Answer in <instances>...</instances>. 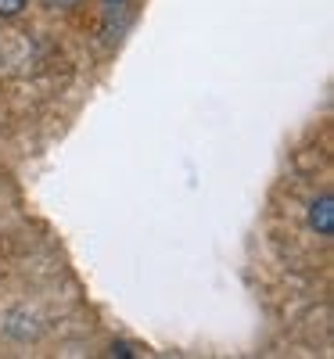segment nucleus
Returning a JSON list of instances; mask_svg holds the SVG:
<instances>
[{
    "label": "nucleus",
    "mask_w": 334,
    "mask_h": 359,
    "mask_svg": "<svg viewBox=\"0 0 334 359\" xmlns=\"http://www.w3.org/2000/svg\"><path fill=\"white\" fill-rule=\"evenodd\" d=\"M309 223H313V230L323 233V237L334 233V198H330V194H323V198L313 201V208H309Z\"/></svg>",
    "instance_id": "nucleus-1"
},
{
    "label": "nucleus",
    "mask_w": 334,
    "mask_h": 359,
    "mask_svg": "<svg viewBox=\"0 0 334 359\" xmlns=\"http://www.w3.org/2000/svg\"><path fill=\"white\" fill-rule=\"evenodd\" d=\"M44 4H47V8H76L79 0H44Z\"/></svg>",
    "instance_id": "nucleus-3"
},
{
    "label": "nucleus",
    "mask_w": 334,
    "mask_h": 359,
    "mask_svg": "<svg viewBox=\"0 0 334 359\" xmlns=\"http://www.w3.org/2000/svg\"><path fill=\"white\" fill-rule=\"evenodd\" d=\"M22 8H25V0H0V15H4V18L18 15Z\"/></svg>",
    "instance_id": "nucleus-2"
}]
</instances>
